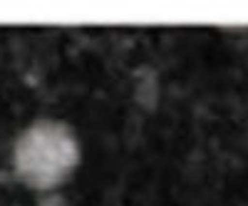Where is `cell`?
Instances as JSON below:
<instances>
[{
    "label": "cell",
    "mask_w": 248,
    "mask_h": 206,
    "mask_svg": "<svg viewBox=\"0 0 248 206\" xmlns=\"http://www.w3.org/2000/svg\"><path fill=\"white\" fill-rule=\"evenodd\" d=\"M82 149L70 125L60 119H37L17 134L13 144V169L28 189L52 191L79 167Z\"/></svg>",
    "instance_id": "1"
}]
</instances>
